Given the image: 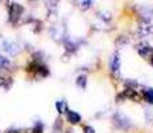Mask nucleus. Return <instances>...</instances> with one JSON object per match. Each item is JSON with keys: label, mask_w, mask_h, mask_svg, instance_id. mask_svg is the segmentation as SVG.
I'll list each match as a JSON object with an SVG mask.
<instances>
[{"label": "nucleus", "mask_w": 153, "mask_h": 133, "mask_svg": "<svg viewBox=\"0 0 153 133\" xmlns=\"http://www.w3.org/2000/svg\"><path fill=\"white\" fill-rule=\"evenodd\" d=\"M139 53L141 57H149V56L153 55V48L149 45H140Z\"/></svg>", "instance_id": "obj_8"}, {"label": "nucleus", "mask_w": 153, "mask_h": 133, "mask_svg": "<svg viewBox=\"0 0 153 133\" xmlns=\"http://www.w3.org/2000/svg\"><path fill=\"white\" fill-rule=\"evenodd\" d=\"M23 11H24V8H23L20 4H17V3L11 4L10 5V20L12 23H15L20 17V15L23 13Z\"/></svg>", "instance_id": "obj_1"}, {"label": "nucleus", "mask_w": 153, "mask_h": 133, "mask_svg": "<svg viewBox=\"0 0 153 133\" xmlns=\"http://www.w3.org/2000/svg\"><path fill=\"white\" fill-rule=\"evenodd\" d=\"M84 133H95V129L92 126H85L84 128Z\"/></svg>", "instance_id": "obj_16"}, {"label": "nucleus", "mask_w": 153, "mask_h": 133, "mask_svg": "<svg viewBox=\"0 0 153 133\" xmlns=\"http://www.w3.org/2000/svg\"><path fill=\"white\" fill-rule=\"evenodd\" d=\"M4 49L11 55H16L19 52V47L16 43H11V41H4Z\"/></svg>", "instance_id": "obj_7"}, {"label": "nucleus", "mask_w": 153, "mask_h": 133, "mask_svg": "<svg viewBox=\"0 0 153 133\" xmlns=\"http://www.w3.org/2000/svg\"><path fill=\"white\" fill-rule=\"evenodd\" d=\"M56 109H57V112L59 113H64V112H67L68 111V108H67V103L65 101H57L56 103Z\"/></svg>", "instance_id": "obj_9"}, {"label": "nucleus", "mask_w": 153, "mask_h": 133, "mask_svg": "<svg viewBox=\"0 0 153 133\" xmlns=\"http://www.w3.org/2000/svg\"><path fill=\"white\" fill-rule=\"evenodd\" d=\"M151 64H152V67H153V55L151 56Z\"/></svg>", "instance_id": "obj_18"}, {"label": "nucleus", "mask_w": 153, "mask_h": 133, "mask_svg": "<svg viewBox=\"0 0 153 133\" xmlns=\"http://www.w3.org/2000/svg\"><path fill=\"white\" fill-rule=\"evenodd\" d=\"M32 133H43V124L37 123L36 125L33 126V129H32Z\"/></svg>", "instance_id": "obj_13"}, {"label": "nucleus", "mask_w": 153, "mask_h": 133, "mask_svg": "<svg viewBox=\"0 0 153 133\" xmlns=\"http://www.w3.org/2000/svg\"><path fill=\"white\" fill-rule=\"evenodd\" d=\"M114 124H116L119 128H123V129H126L131 126V121L126 119L125 116H123V114H116L114 116Z\"/></svg>", "instance_id": "obj_3"}, {"label": "nucleus", "mask_w": 153, "mask_h": 133, "mask_svg": "<svg viewBox=\"0 0 153 133\" xmlns=\"http://www.w3.org/2000/svg\"><path fill=\"white\" fill-rule=\"evenodd\" d=\"M144 96H145L146 101L153 104V88H149V89H145L144 91Z\"/></svg>", "instance_id": "obj_11"}, {"label": "nucleus", "mask_w": 153, "mask_h": 133, "mask_svg": "<svg viewBox=\"0 0 153 133\" xmlns=\"http://www.w3.org/2000/svg\"><path fill=\"white\" fill-rule=\"evenodd\" d=\"M120 65H121V59H120V53L114 52L111 57V63H109V68L112 72H119Z\"/></svg>", "instance_id": "obj_2"}, {"label": "nucleus", "mask_w": 153, "mask_h": 133, "mask_svg": "<svg viewBox=\"0 0 153 133\" xmlns=\"http://www.w3.org/2000/svg\"><path fill=\"white\" fill-rule=\"evenodd\" d=\"M125 85L126 87H131L129 89H134V87H137V82L134 81V80L128 79V80H125Z\"/></svg>", "instance_id": "obj_14"}, {"label": "nucleus", "mask_w": 153, "mask_h": 133, "mask_svg": "<svg viewBox=\"0 0 153 133\" xmlns=\"http://www.w3.org/2000/svg\"><path fill=\"white\" fill-rule=\"evenodd\" d=\"M76 84L79 85V87L81 88H85V85H87V76L85 75H80L76 80Z\"/></svg>", "instance_id": "obj_12"}, {"label": "nucleus", "mask_w": 153, "mask_h": 133, "mask_svg": "<svg viewBox=\"0 0 153 133\" xmlns=\"http://www.w3.org/2000/svg\"><path fill=\"white\" fill-rule=\"evenodd\" d=\"M67 117L71 124H79L81 120V116L75 111H67Z\"/></svg>", "instance_id": "obj_6"}, {"label": "nucleus", "mask_w": 153, "mask_h": 133, "mask_svg": "<svg viewBox=\"0 0 153 133\" xmlns=\"http://www.w3.org/2000/svg\"><path fill=\"white\" fill-rule=\"evenodd\" d=\"M10 67V60L4 56H0V71H4Z\"/></svg>", "instance_id": "obj_10"}, {"label": "nucleus", "mask_w": 153, "mask_h": 133, "mask_svg": "<svg viewBox=\"0 0 153 133\" xmlns=\"http://www.w3.org/2000/svg\"><path fill=\"white\" fill-rule=\"evenodd\" d=\"M151 33H153V27L152 25L143 23V24L139 27V35L141 37H146V36H149Z\"/></svg>", "instance_id": "obj_4"}, {"label": "nucleus", "mask_w": 153, "mask_h": 133, "mask_svg": "<svg viewBox=\"0 0 153 133\" xmlns=\"http://www.w3.org/2000/svg\"><path fill=\"white\" fill-rule=\"evenodd\" d=\"M140 15H141V17H143L145 22H149V20L152 19V16H153V8L145 5V7H143L140 10Z\"/></svg>", "instance_id": "obj_5"}, {"label": "nucleus", "mask_w": 153, "mask_h": 133, "mask_svg": "<svg viewBox=\"0 0 153 133\" xmlns=\"http://www.w3.org/2000/svg\"><path fill=\"white\" fill-rule=\"evenodd\" d=\"M91 5H92V1H81L80 3V7L83 8V10H88Z\"/></svg>", "instance_id": "obj_15"}, {"label": "nucleus", "mask_w": 153, "mask_h": 133, "mask_svg": "<svg viewBox=\"0 0 153 133\" xmlns=\"http://www.w3.org/2000/svg\"><path fill=\"white\" fill-rule=\"evenodd\" d=\"M7 133H20L19 129H8Z\"/></svg>", "instance_id": "obj_17"}]
</instances>
